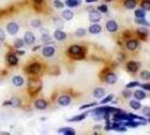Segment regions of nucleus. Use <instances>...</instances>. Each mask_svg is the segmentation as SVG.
Wrapping results in <instances>:
<instances>
[{
    "instance_id": "obj_40",
    "label": "nucleus",
    "mask_w": 150,
    "mask_h": 135,
    "mask_svg": "<svg viewBox=\"0 0 150 135\" xmlns=\"http://www.w3.org/2000/svg\"><path fill=\"white\" fill-rule=\"evenodd\" d=\"M122 94H123V97H124V98H130V97L133 95L130 90H124Z\"/></svg>"
},
{
    "instance_id": "obj_1",
    "label": "nucleus",
    "mask_w": 150,
    "mask_h": 135,
    "mask_svg": "<svg viewBox=\"0 0 150 135\" xmlns=\"http://www.w3.org/2000/svg\"><path fill=\"white\" fill-rule=\"evenodd\" d=\"M42 88V83L41 81L38 79H31L29 82H28V91L31 94V96H34L36 95L38 91L41 90Z\"/></svg>"
},
{
    "instance_id": "obj_20",
    "label": "nucleus",
    "mask_w": 150,
    "mask_h": 135,
    "mask_svg": "<svg viewBox=\"0 0 150 135\" xmlns=\"http://www.w3.org/2000/svg\"><path fill=\"white\" fill-rule=\"evenodd\" d=\"M133 96H134L135 99H138V100H143V99L147 97V94H146L143 90H135L134 94H133Z\"/></svg>"
},
{
    "instance_id": "obj_17",
    "label": "nucleus",
    "mask_w": 150,
    "mask_h": 135,
    "mask_svg": "<svg viewBox=\"0 0 150 135\" xmlns=\"http://www.w3.org/2000/svg\"><path fill=\"white\" fill-rule=\"evenodd\" d=\"M58 133L59 134H64V135H75L76 132L74 128L71 127H62V128H59L58 130Z\"/></svg>"
},
{
    "instance_id": "obj_13",
    "label": "nucleus",
    "mask_w": 150,
    "mask_h": 135,
    "mask_svg": "<svg viewBox=\"0 0 150 135\" xmlns=\"http://www.w3.org/2000/svg\"><path fill=\"white\" fill-rule=\"evenodd\" d=\"M125 46H127V49L129 50V51H134V50H137L138 49V46H139V43H138V41L137 39H128V42L125 43Z\"/></svg>"
},
{
    "instance_id": "obj_39",
    "label": "nucleus",
    "mask_w": 150,
    "mask_h": 135,
    "mask_svg": "<svg viewBox=\"0 0 150 135\" xmlns=\"http://www.w3.org/2000/svg\"><path fill=\"white\" fill-rule=\"evenodd\" d=\"M137 86H140V83L138 81H133V82H130L127 84V88L130 89V88H133V87H137Z\"/></svg>"
},
{
    "instance_id": "obj_25",
    "label": "nucleus",
    "mask_w": 150,
    "mask_h": 135,
    "mask_svg": "<svg viewBox=\"0 0 150 135\" xmlns=\"http://www.w3.org/2000/svg\"><path fill=\"white\" fill-rule=\"evenodd\" d=\"M20 105H21L20 98H18V97H13V98L10 99V106H13V107H20Z\"/></svg>"
},
{
    "instance_id": "obj_36",
    "label": "nucleus",
    "mask_w": 150,
    "mask_h": 135,
    "mask_svg": "<svg viewBox=\"0 0 150 135\" xmlns=\"http://www.w3.org/2000/svg\"><path fill=\"white\" fill-rule=\"evenodd\" d=\"M113 97H114L113 95H108V96L105 97V98H104V99H103V100L100 101V104H102V105H105V104H107V102L112 101V100H113Z\"/></svg>"
},
{
    "instance_id": "obj_35",
    "label": "nucleus",
    "mask_w": 150,
    "mask_h": 135,
    "mask_svg": "<svg viewBox=\"0 0 150 135\" xmlns=\"http://www.w3.org/2000/svg\"><path fill=\"white\" fill-rule=\"evenodd\" d=\"M53 6H54L56 8H58V9H61V8H63L66 5H64L62 1H60V0H54V1H53Z\"/></svg>"
},
{
    "instance_id": "obj_9",
    "label": "nucleus",
    "mask_w": 150,
    "mask_h": 135,
    "mask_svg": "<svg viewBox=\"0 0 150 135\" xmlns=\"http://www.w3.org/2000/svg\"><path fill=\"white\" fill-rule=\"evenodd\" d=\"M102 19V13L98 10H93L89 13V20L92 23H98Z\"/></svg>"
},
{
    "instance_id": "obj_46",
    "label": "nucleus",
    "mask_w": 150,
    "mask_h": 135,
    "mask_svg": "<svg viewBox=\"0 0 150 135\" xmlns=\"http://www.w3.org/2000/svg\"><path fill=\"white\" fill-rule=\"evenodd\" d=\"M85 1H86L87 3H92V2H96L97 0H85Z\"/></svg>"
},
{
    "instance_id": "obj_24",
    "label": "nucleus",
    "mask_w": 150,
    "mask_h": 135,
    "mask_svg": "<svg viewBox=\"0 0 150 135\" xmlns=\"http://www.w3.org/2000/svg\"><path fill=\"white\" fill-rule=\"evenodd\" d=\"M87 117V113H84V114H79V115L75 116V117H72V118H70V119H68V122H81V120H84L85 118Z\"/></svg>"
},
{
    "instance_id": "obj_41",
    "label": "nucleus",
    "mask_w": 150,
    "mask_h": 135,
    "mask_svg": "<svg viewBox=\"0 0 150 135\" xmlns=\"http://www.w3.org/2000/svg\"><path fill=\"white\" fill-rule=\"evenodd\" d=\"M97 104L96 102H93V104H87V105H84V106H81L80 107V109H86V108H90V107H93V106H96Z\"/></svg>"
},
{
    "instance_id": "obj_51",
    "label": "nucleus",
    "mask_w": 150,
    "mask_h": 135,
    "mask_svg": "<svg viewBox=\"0 0 150 135\" xmlns=\"http://www.w3.org/2000/svg\"><path fill=\"white\" fill-rule=\"evenodd\" d=\"M105 1H107V2H111V1H113V0H105Z\"/></svg>"
},
{
    "instance_id": "obj_10",
    "label": "nucleus",
    "mask_w": 150,
    "mask_h": 135,
    "mask_svg": "<svg viewBox=\"0 0 150 135\" xmlns=\"http://www.w3.org/2000/svg\"><path fill=\"white\" fill-rule=\"evenodd\" d=\"M71 102V98L70 96H67V95H61V96L58 98V104L60 106H69Z\"/></svg>"
},
{
    "instance_id": "obj_48",
    "label": "nucleus",
    "mask_w": 150,
    "mask_h": 135,
    "mask_svg": "<svg viewBox=\"0 0 150 135\" xmlns=\"http://www.w3.org/2000/svg\"><path fill=\"white\" fill-rule=\"evenodd\" d=\"M17 53H18L19 55H23V54H24L25 52H24V51H17Z\"/></svg>"
},
{
    "instance_id": "obj_27",
    "label": "nucleus",
    "mask_w": 150,
    "mask_h": 135,
    "mask_svg": "<svg viewBox=\"0 0 150 135\" xmlns=\"http://www.w3.org/2000/svg\"><path fill=\"white\" fill-rule=\"evenodd\" d=\"M86 34H87V29L85 28H78L75 32V35L77 37H84Z\"/></svg>"
},
{
    "instance_id": "obj_33",
    "label": "nucleus",
    "mask_w": 150,
    "mask_h": 135,
    "mask_svg": "<svg viewBox=\"0 0 150 135\" xmlns=\"http://www.w3.org/2000/svg\"><path fill=\"white\" fill-rule=\"evenodd\" d=\"M140 78L143 79V80H150V71L143 70V71L140 73Z\"/></svg>"
},
{
    "instance_id": "obj_6",
    "label": "nucleus",
    "mask_w": 150,
    "mask_h": 135,
    "mask_svg": "<svg viewBox=\"0 0 150 135\" xmlns=\"http://www.w3.org/2000/svg\"><path fill=\"white\" fill-rule=\"evenodd\" d=\"M6 61H7V63L10 65V67H14V65H16L17 63H18V57L16 55V54H14V53H9V54H7L6 55Z\"/></svg>"
},
{
    "instance_id": "obj_12",
    "label": "nucleus",
    "mask_w": 150,
    "mask_h": 135,
    "mask_svg": "<svg viewBox=\"0 0 150 135\" xmlns=\"http://www.w3.org/2000/svg\"><path fill=\"white\" fill-rule=\"evenodd\" d=\"M139 67H140V64H139L138 62L130 61V62H128V64H127V70H128L129 72H131V73H134V72H137V71L139 70Z\"/></svg>"
},
{
    "instance_id": "obj_8",
    "label": "nucleus",
    "mask_w": 150,
    "mask_h": 135,
    "mask_svg": "<svg viewBox=\"0 0 150 135\" xmlns=\"http://www.w3.org/2000/svg\"><path fill=\"white\" fill-rule=\"evenodd\" d=\"M105 26H106L107 32H110V33H115L119 29V25L115 20H107Z\"/></svg>"
},
{
    "instance_id": "obj_22",
    "label": "nucleus",
    "mask_w": 150,
    "mask_h": 135,
    "mask_svg": "<svg viewBox=\"0 0 150 135\" xmlns=\"http://www.w3.org/2000/svg\"><path fill=\"white\" fill-rule=\"evenodd\" d=\"M129 105H130V107H131L132 109H134V110H138V109L141 108L140 100H138V99H133V100H131V101L129 102Z\"/></svg>"
},
{
    "instance_id": "obj_42",
    "label": "nucleus",
    "mask_w": 150,
    "mask_h": 135,
    "mask_svg": "<svg viewBox=\"0 0 150 135\" xmlns=\"http://www.w3.org/2000/svg\"><path fill=\"white\" fill-rule=\"evenodd\" d=\"M6 39V34H5V32L0 28V42H2V41H5Z\"/></svg>"
},
{
    "instance_id": "obj_26",
    "label": "nucleus",
    "mask_w": 150,
    "mask_h": 135,
    "mask_svg": "<svg viewBox=\"0 0 150 135\" xmlns=\"http://www.w3.org/2000/svg\"><path fill=\"white\" fill-rule=\"evenodd\" d=\"M134 16H135V18H145V16H146V10H143L142 8H141V9H137V10L134 11Z\"/></svg>"
},
{
    "instance_id": "obj_32",
    "label": "nucleus",
    "mask_w": 150,
    "mask_h": 135,
    "mask_svg": "<svg viewBox=\"0 0 150 135\" xmlns=\"http://www.w3.org/2000/svg\"><path fill=\"white\" fill-rule=\"evenodd\" d=\"M24 44H25V42H24V39H15V43H14V46H15L16 49H20V47H23V46H24Z\"/></svg>"
},
{
    "instance_id": "obj_45",
    "label": "nucleus",
    "mask_w": 150,
    "mask_h": 135,
    "mask_svg": "<svg viewBox=\"0 0 150 135\" xmlns=\"http://www.w3.org/2000/svg\"><path fill=\"white\" fill-rule=\"evenodd\" d=\"M33 1H34L35 5H41V3L43 2V0H33Z\"/></svg>"
},
{
    "instance_id": "obj_37",
    "label": "nucleus",
    "mask_w": 150,
    "mask_h": 135,
    "mask_svg": "<svg viewBox=\"0 0 150 135\" xmlns=\"http://www.w3.org/2000/svg\"><path fill=\"white\" fill-rule=\"evenodd\" d=\"M97 10L100 11V13H107V11H108L106 5H100V6H98V7H97Z\"/></svg>"
},
{
    "instance_id": "obj_34",
    "label": "nucleus",
    "mask_w": 150,
    "mask_h": 135,
    "mask_svg": "<svg viewBox=\"0 0 150 135\" xmlns=\"http://www.w3.org/2000/svg\"><path fill=\"white\" fill-rule=\"evenodd\" d=\"M31 25H32V27H34V28H38V27L42 26V21L40 19H33L32 23H31Z\"/></svg>"
},
{
    "instance_id": "obj_47",
    "label": "nucleus",
    "mask_w": 150,
    "mask_h": 135,
    "mask_svg": "<svg viewBox=\"0 0 150 135\" xmlns=\"http://www.w3.org/2000/svg\"><path fill=\"white\" fill-rule=\"evenodd\" d=\"M130 35H131V34L129 33V31H127V33H124V36H127V37H128V36H130Z\"/></svg>"
},
{
    "instance_id": "obj_50",
    "label": "nucleus",
    "mask_w": 150,
    "mask_h": 135,
    "mask_svg": "<svg viewBox=\"0 0 150 135\" xmlns=\"http://www.w3.org/2000/svg\"><path fill=\"white\" fill-rule=\"evenodd\" d=\"M77 1H78V3H79V5L81 3V0H77Z\"/></svg>"
},
{
    "instance_id": "obj_23",
    "label": "nucleus",
    "mask_w": 150,
    "mask_h": 135,
    "mask_svg": "<svg viewBox=\"0 0 150 135\" xmlns=\"http://www.w3.org/2000/svg\"><path fill=\"white\" fill-rule=\"evenodd\" d=\"M135 6H137V1H135V0H125V1H124V7H125L127 9H129V10L134 9Z\"/></svg>"
},
{
    "instance_id": "obj_52",
    "label": "nucleus",
    "mask_w": 150,
    "mask_h": 135,
    "mask_svg": "<svg viewBox=\"0 0 150 135\" xmlns=\"http://www.w3.org/2000/svg\"><path fill=\"white\" fill-rule=\"evenodd\" d=\"M149 123H150V118H149Z\"/></svg>"
},
{
    "instance_id": "obj_4",
    "label": "nucleus",
    "mask_w": 150,
    "mask_h": 135,
    "mask_svg": "<svg viewBox=\"0 0 150 135\" xmlns=\"http://www.w3.org/2000/svg\"><path fill=\"white\" fill-rule=\"evenodd\" d=\"M56 54V49L51 45H45L43 49H42V55L45 57V58H51Z\"/></svg>"
},
{
    "instance_id": "obj_49",
    "label": "nucleus",
    "mask_w": 150,
    "mask_h": 135,
    "mask_svg": "<svg viewBox=\"0 0 150 135\" xmlns=\"http://www.w3.org/2000/svg\"><path fill=\"white\" fill-rule=\"evenodd\" d=\"M99 128H100V126H99V125H98V126H95L94 127V130H99Z\"/></svg>"
},
{
    "instance_id": "obj_15",
    "label": "nucleus",
    "mask_w": 150,
    "mask_h": 135,
    "mask_svg": "<svg viewBox=\"0 0 150 135\" xmlns=\"http://www.w3.org/2000/svg\"><path fill=\"white\" fill-rule=\"evenodd\" d=\"M34 107L36 109H40V110H43L48 107V101L44 100V99H38L34 101Z\"/></svg>"
},
{
    "instance_id": "obj_38",
    "label": "nucleus",
    "mask_w": 150,
    "mask_h": 135,
    "mask_svg": "<svg viewBox=\"0 0 150 135\" xmlns=\"http://www.w3.org/2000/svg\"><path fill=\"white\" fill-rule=\"evenodd\" d=\"M142 113H143V116L150 118V107H143L142 108Z\"/></svg>"
},
{
    "instance_id": "obj_7",
    "label": "nucleus",
    "mask_w": 150,
    "mask_h": 135,
    "mask_svg": "<svg viewBox=\"0 0 150 135\" xmlns=\"http://www.w3.org/2000/svg\"><path fill=\"white\" fill-rule=\"evenodd\" d=\"M104 81L108 84H114L116 81H117V76L113 72H107L105 76H104Z\"/></svg>"
},
{
    "instance_id": "obj_11",
    "label": "nucleus",
    "mask_w": 150,
    "mask_h": 135,
    "mask_svg": "<svg viewBox=\"0 0 150 135\" xmlns=\"http://www.w3.org/2000/svg\"><path fill=\"white\" fill-rule=\"evenodd\" d=\"M24 42L25 44L27 45H32L34 42H35V35L32 33V32H26L24 34Z\"/></svg>"
},
{
    "instance_id": "obj_29",
    "label": "nucleus",
    "mask_w": 150,
    "mask_h": 135,
    "mask_svg": "<svg viewBox=\"0 0 150 135\" xmlns=\"http://www.w3.org/2000/svg\"><path fill=\"white\" fill-rule=\"evenodd\" d=\"M135 23L139 25H142V26H148V27L150 26V23L145 18H135Z\"/></svg>"
},
{
    "instance_id": "obj_43",
    "label": "nucleus",
    "mask_w": 150,
    "mask_h": 135,
    "mask_svg": "<svg viewBox=\"0 0 150 135\" xmlns=\"http://www.w3.org/2000/svg\"><path fill=\"white\" fill-rule=\"evenodd\" d=\"M141 87H142V89H145V90H149V91H150V84H148V83H146V84H142Z\"/></svg>"
},
{
    "instance_id": "obj_21",
    "label": "nucleus",
    "mask_w": 150,
    "mask_h": 135,
    "mask_svg": "<svg viewBox=\"0 0 150 135\" xmlns=\"http://www.w3.org/2000/svg\"><path fill=\"white\" fill-rule=\"evenodd\" d=\"M13 83L16 87H21L24 84V79H23L21 76H15L13 78Z\"/></svg>"
},
{
    "instance_id": "obj_18",
    "label": "nucleus",
    "mask_w": 150,
    "mask_h": 135,
    "mask_svg": "<svg viewBox=\"0 0 150 135\" xmlns=\"http://www.w3.org/2000/svg\"><path fill=\"white\" fill-rule=\"evenodd\" d=\"M93 95L96 99H100L105 96V90L103 88H95L94 91H93Z\"/></svg>"
},
{
    "instance_id": "obj_28",
    "label": "nucleus",
    "mask_w": 150,
    "mask_h": 135,
    "mask_svg": "<svg viewBox=\"0 0 150 135\" xmlns=\"http://www.w3.org/2000/svg\"><path fill=\"white\" fill-rule=\"evenodd\" d=\"M64 5L68 6L69 8H75V7H77V6H79V3H78L77 0H66Z\"/></svg>"
},
{
    "instance_id": "obj_44",
    "label": "nucleus",
    "mask_w": 150,
    "mask_h": 135,
    "mask_svg": "<svg viewBox=\"0 0 150 135\" xmlns=\"http://www.w3.org/2000/svg\"><path fill=\"white\" fill-rule=\"evenodd\" d=\"M2 105H3V106H10V99H9V100H6Z\"/></svg>"
},
{
    "instance_id": "obj_16",
    "label": "nucleus",
    "mask_w": 150,
    "mask_h": 135,
    "mask_svg": "<svg viewBox=\"0 0 150 135\" xmlns=\"http://www.w3.org/2000/svg\"><path fill=\"white\" fill-rule=\"evenodd\" d=\"M88 32L90 33V34H99L100 32H102V26L100 25H98V24H93V25H90L89 27H88Z\"/></svg>"
},
{
    "instance_id": "obj_14",
    "label": "nucleus",
    "mask_w": 150,
    "mask_h": 135,
    "mask_svg": "<svg viewBox=\"0 0 150 135\" xmlns=\"http://www.w3.org/2000/svg\"><path fill=\"white\" fill-rule=\"evenodd\" d=\"M53 37L56 39V41H66L67 39V34H66V32H63L62 29H56L54 31V33H53Z\"/></svg>"
},
{
    "instance_id": "obj_19",
    "label": "nucleus",
    "mask_w": 150,
    "mask_h": 135,
    "mask_svg": "<svg viewBox=\"0 0 150 135\" xmlns=\"http://www.w3.org/2000/svg\"><path fill=\"white\" fill-rule=\"evenodd\" d=\"M75 14L71 11V9H68V10H63L62 11V18L66 20H71L74 18Z\"/></svg>"
},
{
    "instance_id": "obj_31",
    "label": "nucleus",
    "mask_w": 150,
    "mask_h": 135,
    "mask_svg": "<svg viewBox=\"0 0 150 135\" xmlns=\"http://www.w3.org/2000/svg\"><path fill=\"white\" fill-rule=\"evenodd\" d=\"M137 33H138V35H140L141 37H146L147 35H148V29H146V28H143V27H141V28H139L138 31H137Z\"/></svg>"
},
{
    "instance_id": "obj_2",
    "label": "nucleus",
    "mask_w": 150,
    "mask_h": 135,
    "mask_svg": "<svg viewBox=\"0 0 150 135\" xmlns=\"http://www.w3.org/2000/svg\"><path fill=\"white\" fill-rule=\"evenodd\" d=\"M41 70H42V65H41V63H38V62H34V63H32V64H29L27 68H26V72L27 73H29V74H38L40 72H41Z\"/></svg>"
},
{
    "instance_id": "obj_3",
    "label": "nucleus",
    "mask_w": 150,
    "mask_h": 135,
    "mask_svg": "<svg viewBox=\"0 0 150 135\" xmlns=\"http://www.w3.org/2000/svg\"><path fill=\"white\" fill-rule=\"evenodd\" d=\"M85 52H86L85 49L81 47V46H79V45H71V46L68 49V53H69L70 55H72L74 58L77 57V55H79V54L85 53Z\"/></svg>"
},
{
    "instance_id": "obj_30",
    "label": "nucleus",
    "mask_w": 150,
    "mask_h": 135,
    "mask_svg": "<svg viewBox=\"0 0 150 135\" xmlns=\"http://www.w3.org/2000/svg\"><path fill=\"white\" fill-rule=\"evenodd\" d=\"M141 8L146 11L150 10V0H142L141 2Z\"/></svg>"
},
{
    "instance_id": "obj_5",
    "label": "nucleus",
    "mask_w": 150,
    "mask_h": 135,
    "mask_svg": "<svg viewBox=\"0 0 150 135\" xmlns=\"http://www.w3.org/2000/svg\"><path fill=\"white\" fill-rule=\"evenodd\" d=\"M7 32H8V34H10V35H16L17 33L19 32V25L17 23H15V21H11V23H9L8 25H7Z\"/></svg>"
}]
</instances>
